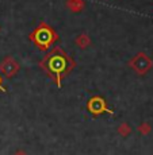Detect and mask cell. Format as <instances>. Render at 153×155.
Masks as SVG:
<instances>
[{
  "instance_id": "1",
  "label": "cell",
  "mask_w": 153,
  "mask_h": 155,
  "mask_svg": "<svg viewBox=\"0 0 153 155\" xmlns=\"http://www.w3.org/2000/svg\"><path fill=\"white\" fill-rule=\"evenodd\" d=\"M41 69L53 80L58 88H61L62 78L71 73L75 68V61L61 47L56 46L43 57L40 64Z\"/></svg>"
},
{
  "instance_id": "2",
  "label": "cell",
  "mask_w": 153,
  "mask_h": 155,
  "mask_svg": "<svg viewBox=\"0 0 153 155\" xmlns=\"http://www.w3.org/2000/svg\"><path fill=\"white\" fill-rule=\"evenodd\" d=\"M29 38L41 51H47L56 43V41H58V34L47 23L41 22Z\"/></svg>"
},
{
  "instance_id": "3",
  "label": "cell",
  "mask_w": 153,
  "mask_h": 155,
  "mask_svg": "<svg viewBox=\"0 0 153 155\" xmlns=\"http://www.w3.org/2000/svg\"><path fill=\"white\" fill-rule=\"evenodd\" d=\"M130 66L138 74H145L153 68V61L145 53H138V54L130 61Z\"/></svg>"
},
{
  "instance_id": "4",
  "label": "cell",
  "mask_w": 153,
  "mask_h": 155,
  "mask_svg": "<svg viewBox=\"0 0 153 155\" xmlns=\"http://www.w3.org/2000/svg\"><path fill=\"white\" fill-rule=\"evenodd\" d=\"M87 108L94 116H99L102 113H109V115H114V112L107 107V103L104 101L103 97L100 96H94L88 100L87 103Z\"/></svg>"
},
{
  "instance_id": "5",
  "label": "cell",
  "mask_w": 153,
  "mask_h": 155,
  "mask_svg": "<svg viewBox=\"0 0 153 155\" xmlns=\"http://www.w3.org/2000/svg\"><path fill=\"white\" fill-rule=\"evenodd\" d=\"M0 70H2V73L4 74L5 77H12L16 74V71L19 70V65L16 64V61H15L14 58L7 57V58L0 64Z\"/></svg>"
},
{
  "instance_id": "6",
  "label": "cell",
  "mask_w": 153,
  "mask_h": 155,
  "mask_svg": "<svg viewBox=\"0 0 153 155\" xmlns=\"http://www.w3.org/2000/svg\"><path fill=\"white\" fill-rule=\"evenodd\" d=\"M67 5L71 8L72 11H82L83 7H84V2L83 0H68L67 2Z\"/></svg>"
},
{
  "instance_id": "7",
  "label": "cell",
  "mask_w": 153,
  "mask_h": 155,
  "mask_svg": "<svg viewBox=\"0 0 153 155\" xmlns=\"http://www.w3.org/2000/svg\"><path fill=\"white\" fill-rule=\"evenodd\" d=\"M76 45L84 49V47H87V46L89 45V38L87 37L85 34H82L80 37H77V38H76Z\"/></svg>"
},
{
  "instance_id": "8",
  "label": "cell",
  "mask_w": 153,
  "mask_h": 155,
  "mask_svg": "<svg viewBox=\"0 0 153 155\" xmlns=\"http://www.w3.org/2000/svg\"><path fill=\"white\" fill-rule=\"evenodd\" d=\"M118 132L121 134L122 136H127L131 132V128L129 127V124L123 123V124H121V126H119V128H118Z\"/></svg>"
},
{
  "instance_id": "9",
  "label": "cell",
  "mask_w": 153,
  "mask_h": 155,
  "mask_svg": "<svg viewBox=\"0 0 153 155\" xmlns=\"http://www.w3.org/2000/svg\"><path fill=\"white\" fill-rule=\"evenodd\" d=\"M138 131H140L141 134H144V135H148V134L151 132V126H149L148 123H142L138 127Z\"/></svg>"
},
{
  "instance_id": "10",
  "label": "cell",
  "mask_w": 153,
  "mask_h": 155,
  "mask_svg": "<svg viewBox=\"0 0 153 155\" xmlns=\"http://www.w3.org/2000/svg\"><path fill=\"white\" fill-rule=\"evenodd\" d=\"M0 91H2V92H5V88L3 86V78H2V76H0Z\"/></svg>"
},
{
  "instance_id": "11",
  "label": "cell",
  "mask_w": 153,
  "mask_h": 155,
  "mask_svg": "<svg viewBox=\"0 0 153 155\" xmlns=\"http://www.w3.org/2000/svg\"><path fill=\"white\" fill-rule=\"evenodd\" d=\"M15 155H26V154L23 153L22 150H19V151H16V153H15Z\"/></svg>"
}]
</instances>
